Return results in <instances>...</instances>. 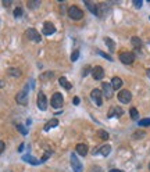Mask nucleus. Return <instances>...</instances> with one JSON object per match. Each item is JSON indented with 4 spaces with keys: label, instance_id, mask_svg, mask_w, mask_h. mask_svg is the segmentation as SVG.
I'll return each instance as SVG.
<instances>
[{
    "label": "nucleus",
    "instance_id": "nucleus-1",
    "mask_svg": "<svg viewBox=\"0 0 150 172\" xmlns=\"http://www.w3.org/2000/svg\"><path fill=\"white\" fill-rule=\"evenodd\" d=\"M28 89H29V88H28V85H25L24 89L17 93L15 100H17L18 104H21V106H27V104H28Z\"/></svg>",
    "mask_w": 150,
    "mask_h": 172
},
{
    "label": "nucleus",
    "instance_id": "nucleus-2",
    "mask_svg": "<svg viewBox=\"0 0 150 172\" xmlns=\"http://www.w3.org/2000/svg\"><path fill=\"white\" fill-rule=\"evenodd\" d=\"M68 15H69V18H72V20H81L84 17V11L79 7L72 6L68 9Z\"/></svg>",
    "mask_w": 150,
    "mask_h": 172
},
{
    "label": "nucleus",
    "instance_id": "nucleus-3",
    "mask_svg": "<svg viewBox=\"0 0 150 172\" xmlns=\"http://www.w3.org/2000/svg\"><path fill=\"white\" fill-rule=\"evenodd\" d=\"M120 61L124 64H132L135 61V54L131 51H122L120 54Z\"/></svg>",
    "mask_w": 150,
    "mask_h": 172
},
{
    "label": "nucleus",
    "instance_id": "nucleus-4",
    "mask_svg": "<svg viewBox=\"0 0 150 172\" xmlns=\"http://www.w3.org/2000/svg\"><path fill=\"white\" fill-rule=\"evenodd\" d=\"M63 101H64V99H63V96H61V93H54L50 103H51V107H53V108H60V107L63 106Z\"/></svg>",
    "mask_w": 150,
    "mask_h": 172
},
{
    "label": "nucleus",
    "instance_id": "nucleus-5",
    "mask_svg": "<svg viewBox=\"0 0 150 172\" xmlns=\"http://www.w3.org/2000/svg\"><path fill=\"white\" fill-rule=\"evenodd\" d=\"M27 36H28V39L33 40V42H40V40H42L40 33L38 32L35 28H29V29H27Z\"/></svg>",
    "mask_w": 150,
    "mask_h": 172
},
{
    "label": "nucleus",
    "instance_id": "nucleus-6",
    "mask_svg": "<svg viewBox=\"0 0 150 172\" xmlns=\"http://www.w3.org/2000/svg\"><path fill=\"white\" fill-rule=\"evenodd\" d=\"M71 167L74 169V172H82V169H84L81 161L78 160V157L75 154H71Z\"/></svg>",
    "mask_w": 150,
    "mask_h": 172
},
{
    "label": "nucleus",
    "instance_id": "nucleus-7",
    "mask_svg": "<svg viewBox=\"0 0 150 172\" xmlns=\"http://www.w3.org/2000/svg\"><path fill=\"white\" fill-rule=\"evenodd\" d=\"M118 100H120L121 103H124V104H128V103L132 100V94H131L129 90H120V93H118Z\"/></svg>",
    "mask_w": 150,
    "mask_h": 172
},
{
    "label": "nucleus",
    "instance_id": "nucleus-8",
    "mask_svg": "<svg viewBox=\"0 0 150 172\" xmlns=\"http://www.w3.org/2000/svg\"><path fill=\"white\" fill-rule=\"evenodd\" d=\"M90 97L93 99V101L96 103L97 106H102L103 104V94H102V92L99 90V89H93L92 90V93H90Z\"/></svg>",
    "mask_w": 150,
    "mask_h": 172
},
{
    "label": "nucleus",
    "instance_id": "nucleus-9",
    "mask_svg": "<svg viewBox=\"0 0 150 172\" xmlns=\"http://www.w3.org/2000/svg\"><path fill=\"white\" fill-rule=\"evenodd\" d=\"M38 107H39V110H42V111H45V110L47 108V99H46L45 93H42V92L38 94Z\"/></svg>",
    "mask_w": 150,
    "mask_h": 172
},
{
    "label": "nucleus",
    "instance_id": "nucleus-10",
    "mask_svg": "<svg viewBox=\"0 0 150 172\" xmlns=\"http://www.w3.org/2000/svg\"><path fill=\"white\" fill-rule=\"evenodd\" d=\"M54 32H56V28H54V25L51 24V22L46 21L45 24H43V33H45L46 36H50V35H53Z\"/></svg>",
    "mask_w": 150,
    "mask_h": 172
},
{
    "label": "nucleus",
    "instance_id": "nucleus-11",
    "mask_svg": "<svg viewBox=\"0 0 150 172\" xmlns=\"http://www.w3.org/2000/svg\"><path fill=\"white\" fill-rule=\"evenodd\" d=\"M92 76H93V79H96V81L103 79V76H104V71H103L102 67H95V68L92 70Z\"/></svg>",
    "mask_w": 150,
    "mask_h": 172
},
{
    "label": "nucleus",
    "instance_id": "nucleus-12",
    "mask_svg": "<svg viewBox=\"0 0 150 172\" xmlns=\"http://www.w3.org/2000/svg\"><path fill=\"white\" fill-rule=\"evenodd\" d=\"M102 89H103V93H104V96L107 97V99H110V97L113 96V92H114V89H113L111 83H107V82H103Z\"/></svg>",
    "mask_w": 150,
    "mask_h": 172
},
{
    "label": "nucleus",
    "instance_id": "nucleus-13",
    "mask_svg": "<svg viewBox=\"0 0 150 172\" xmlns=\"http://www.w3.org/2000/svg\"><path fill=\"white\" fill-rule=\"evenodd\" d=\"M85 4H86V7L89 9V11L92 13V14L99 17V7H97L96 3H93V2H85Z\"/></svg>",
    "mask_w": 150,
    "mask_h": 172
},
{
    "label": "nucleus",
    "instance_id": "nucleus-14",
    "mask_svg": "<svg viewBox=\"0 0 150 172\" xmlns=\"http://www.w3.org/2000/svg\"><path fill=\"white\" fill-rule=\"evenodd\" d=\"M124 114V110L120 108V107H113V108L110 110V112H108L107 117L111 118V117H121V115Z\"/></svg>",
    "mask_w": 150,
    "mask_h": 172
},
{
    "label": "nucleus",
    "instance_id": "nucleus-15",
    "mask_svg": "<svg viewBox=\"0 0 150 172\" xmlns=\"http://www.w3.org/2000/svg\"><path fill=\"white\" fill-rule=\"evenodd\" d=\"M110 151H111V147L108 145H104V146H102L100 148H97V150H95V154H102V156H104V157H107L108 154H110Z\"/></svg>",
    "mask_w": 150,
    "mask_h": 172
},
{
    "label": "nucleus",
    "instance_id": "nucleus-16",
    "mask_svg": "<svg viewBox=\"0 0 150 172\" xmlns=\"http://www.w3.org/2000/svg\"><path fill=\"white\" fill-rule=\"evenodd\" d=\"M111 86H113L114 90H118V89L122 86V79L118 78V76H114V78L111 79Z\"/></svg>",
    "mask_w": 150,
    "mask_h": 172
},
{
    "label": "nucleus",
    "instance_id": "nucleus-17",
    "mask_svg": "<svg viewBox=\"0 0 150 172\" xmlns=\"http://www.w3.org/2000/svg\"><path fill=\"white\" fill-rule=\"evenodd\" d=\"M77 153L79 154V156H86L88 154V146L84 145V143H79V145H77Z\"/></svg>",
    "mask_w": 150,
    "mask_h": 172
},
{
    "label": "nucleus",
    "instance_id": "nucleus-18",
    "mask_svg": "<svg viewBox=\"0 0 150 172\" xmlns=\"http://www.w3.org/2000/svg\"><path fill=\"white\" fill-rule=\"evenodd\" d=\"M22 160L29 163V164H32V165H39L40 164L39 160H36V158H33L32 156H28V154H24V156H22Z\"/></svg>",
    "mask_w": 150,
    "mask_h": 172
},
{
    "label": "nucleus",
    "instance_id": "nucleus-19",
    "mask_svg": "<svg viewBox=\"0 0 150 172\" xmlns=\"http://www.w3.org/2000/svg\"><path fill=\"white\" fill-rule=\"evenodd\" d=\"M131 43H132V45H133V47L136 49V51H139V50H141V46H142V40L139 39V38L133 36L132 39H131Z\"/></svg>",
    "mask_w": 150,
    "mask_h": 172
},
{
    "label": "nucleus",
    "instance_id": "nucleus-20",
    "mask_svg": "<svg viewBox=\"0 0 150 172\" xmlns=\"http://www.w3.org/2000/svg\"><path fill=\"white\" fill-rule=\"evenodd\" d=\"M57 125H58V121H57V119H50V121H49L47 124L45 125V128H43V129L47 132L49 129H51V128H54V126H57Z\"/></svg>",
    "mask_w": 150,
    "mask_h": 172
},
{
    "label": "nucleus",
    "instance_id": "nucleus-21",
    "mask_svg": "<svg viewBox=\"0 0 150 172\" xmlns=\"http://www.w3.org/2000/svg\"><path fill=\"white\" fill-rule=\"evenodd\" d=\"M7 74L11 76H14V78H18V76H21V71L17 70V68H9L7 70Z\"/></svg>",
    "mask_w": 150,
    "mask_h": 172
},
{
    "label": "nucleus",
    "instance_id": "nucleus-22",
    "mask_svg": "<svg viewBox=\"0 0 150 172\" xmlns=\"http://www.w3.org/2000/svg\"><path fill=\"white\" fill-rule=\"evenodd\" d=\"M58 82H60V85H61V86H63L64 89H67V90H69V89L72 88V85L69 83V82L67 81L66 78H60V79H58Z\"/></svg>",
    "mask_w": 150,
    "mask_h": 172
},
{
    "label": "nucleus",
    "instance_id": "nucleus-23",
    "mask_svg": "<svg viewBox=\"0 0 150 172\" xmlns=\"http://www.w3.org/2000/svg\"><path fill=\"white\" fill-rule=\"evenodd\" d=\"M104 42H106V45L108 46V49H110V51H114L115 45H114V42H113V39H110V38H104Z\"/></svg>",
    "mask_w": 150,
    "mask_h": 172
},
{
    "label": "nucleus",
    "instance_id": "nucleus-24",
    "mask_svg": "<svg viewBox=\"0 0 150 172\" xmlns=\"http://www.w3.org/2000/svg\"><path fill=\"white\" fill-rule=\"evenodd\" d=\"M129 115H131V118H132V119H138V118H139L138 110H136L135 107H132V108L129 110Z\"/></svg>",
    "mask_w": 150,
    "mask_h": 172
},
{
    "label": "nucleus",
    "instance_id": "nucleus-25",
    "mask_svg": "<svg viewBox=\"0 0 150 172\" xmlns=\"http://www.w3.org/2000/svg\"><path fill=\"white\" fill-rule=\"evenodd\" d=\"M27 6L29 7L31 10H35L40 6V2H27Z\"/></svg>",
    "mask_w": 150,
    "mask_h": 172
},
{
    "label": "nucleus",
    "instance_id": "nucleus-26",
    "mask_svg": "<svg viewBox=\"0 0 150 172\" xmlns=\"http://www.w3.org/2000/svg\"><path fill=\"white\" fill-rule=\"evenodd\" d=\"M138 124H139V126H150V118H144V119L139 121Z\"/></svg>",
    "mask_w": 150,
    "mask_h": 172
},
{
    "label": "nucleus",
    "instance_id": "nucleus-27",
    "mask_svg": "<svg viewBox=\"0 0 150 172\" xmlns=\"http://www.w3.org/2000/svg\"><path fill=\"white\" fill-rule=\"evenodd\" d=\"M99 137L102 140H107L108 139V133L106 130H99Z\"/></svg>",
    "mask_w": 150,
    "mask_h": 172
},
{
    "label": "nucleus",
    "instance_id": "nucleus-28",
    "mask_svg": "<svg viewBox=\"0 0 150 172\" xmlns=\"http://www.w3.org/2000/svg\"><path fill=\"white\" fill-rule=\"evenodd\" d=\"M97 54H100L102 57H104L106 60H108V61H113V57H111V56H108V54H106L104 51H102V50H97Z\"/></svg>",
    "mask_w": 150,
    "mask_h": 172
},
{
    "label": "nucleus",
    "instance_id": "nucleus-29",
    "mask_svg": "<svg viewBox=\"0 0 150 172\" xmlns=\"http://www.w3.org/2000/svg\"><path fill=\"white\" fill-rule=\"evenodd\" d=\"M17 129L20 130V132H21V133H22V135H24V136H25V135H27V133H28V129H27V128H25V126H22V125H20V124L17 125Z\"/></svg>",
    "mask_w": 150,
    "mask_h": 172
},
{
    "label": "nucleus",
    "instance_id": "nucleus-30",
    "mask_svg": "<svg viewBox=\"0 0 150 172\" xmlns=\"http://www.w3.org/2000/svg\"><path fill=\"white\" fill-rule=\"evenodd\" d=\"M21 15H22V9L21 7H17V9L14 10V17L18 18V17H21Z\"/></svg>",
    "mask_w": 150,
    "mask_h": 172
},
{
    "label": "nucleus",
    "instance_id": "nucleus-31",
    "mask_svg": "<svg viewBox=\"0 0 150 172\" xmlns=\"http://www.w3.org/2000/svg\"><path fill=\"white\" fill-rule=\"evenodd\" d=\"M78 58H79V51L75 50L74 53H72V56H71V61H77Z\"/></svg>",
    "mask_w": 150,
    "mask_h": 172
},
{
    "label": "nucleus",
    "instance_id": "nucleus-32",
    "mask_svg": "<svg viewBox=\"0 0 150 172\" xmlns=\"http://www.w3.org/2000/svg\"><path fill=\"white\" fill-rule=\"evenodd\" d=\"M89 72H90V67H89V65H86V67L84 68V70H82V76H86Z\"/></svg>",
    "mask_w": 150,
    "mask_h": 172
},
{
    "label": "nucleus",
    "instance_id": "nucleus-33",
    "mask_svg": "<svg viewBox=\"0 0 150 172\" xmlns=\"http://www.w3.org/2000/svg\"><path fill=\"white\" fill-rule=\"evenodd\" d=\"M144 135H146V133H144V132H139V133H133V136H132V137H133V139H139V137H143V136Z\"/></svg>",
    "mask_w": 150,
    "mask_h": 172
},
{
    "label": "nucleus",
    "instance_id": "nucleus-34",
    "mask_svg": "<svg viewBox=\"0 0 150 172\" xmlns=\"http://www.w3.org/2000/svg\"><path fill=\"white\" fill-rule=\"evenodd\" d=\"M133 6H135L136 9H141V7L143 6V2H141V0H136V2H133Z\"/></svg>",
    "mask_w": 150,
    "mask_h": 172
},
{
    "label": "nucleus",
    "instance_id": "nucleus-35",
    "mask_svg": "<svg viewBox=\"0 0 150 172\" xmlns=\"http://www.w3.org/2000/svg\"><path fill=\"white\" fill-rule=\"evenodd\" d=\"M90 172H103V169L100 168V167H97V165H95L92 169H90Z\"/></svg>",
    "mask_w": 150,
    "mask_h": 172
},
{
    "label": "nucleus",
    "instance_id": "nucleus-36",
    "mask_svg": "<svg viewBox=\"0 0 150 172\" xmlns=\"http://www.w3.org/2000/svg\"><path fill=\"white\" fill-rule=\"evenodd\" d=\"M4 148H6V145H4L3 140H0V154L4 151Z\"/></svg>",
    "mask_w": 150,
    "mask_h": 172
},
{
    "label": "nucleus",
    "instance_id": "nucleus-37",
    "mask_svg": "<svg viewBox=\"0 0 150 172\" xmlns=\"http://www.w3.org/2000/svg\"><path fill=\"white\" fill-rule=\"evenodd\" d=\"M50 156H51V151H47V153L45 154V157H43L42 160H40V163H43V161H46V160H47L49 157H50Z\"/></svg>",
    "mask_w": 150,
    "mask_h": 172
},
{
    "label": "nucleus",
    "instance_id": "nucleus-38",
    "mask_svg": "<svg viewBox=\"0 0 150 172\" xmlns=\"http://www.w3.org/2000/svg\"><path fill=\"white\" fill-rule=\"evenodd\" d=\"M51 75H53V72H46V74H43L42 75V79H49Z\"/></svg>",
    "mask_w": 150,
    "mask_h": 172
},
{
    "label": "nucleus",
    "instance_id": "nucleus-39",
    "mask_svg": "<svg viewBox=\"0 0 150 172\" xmlns=\"http://www.w3.org/2000/svg\"><path fill=\"white\" fill-rule=\"evenodd\" d=\"M72 103H74V106H78V104H79V97H74Z\"/></svg>",
    "mask_w": 150,
    "mask_h": 172
},
{
    "label": "nucleus",
    "instance_id": "nucleus-40",
    "mask_svg": "<svg viewBox=\"0 0 150 172\" xmlns=\"http://www.w3.org/2000/svg\"><path fill=\"white\" fill-rule=\"evenodd\" d=\"M10 4H11V2H3V6L4 7H9Z\"/></svg>",
    "mask_w": 150,
    "mask_h": 172
},
{
    "label": "nucleus",
    "instance_id": "nucleus-41",
    "mask_svg": "<svg viewBox=\"0 0 150 172\" xmlns=\"http://www.w3.org/2000/svg\"><path fill=\"white\" fill-rule=\"evenodd\" d=\"M108 172H124V171H120V169H111V171H108Z\"/></svg>",
    "mask_w": 150,
    "mask_h": 172
},
{
    "label": "nucleus",
    "instance_id": "nucleus-42",
    "mask_svg": "<svg viewBox=\"0 0 150 172\" xmlns=\"http://www.w3.org/2000/svg\"><path fill=\"white\" fill-rule=\"evenodd\" d=\"M22 150H24V145H21L20 147H18V151H22Z\"/></svg>",
    "mask_w": 150,
    "mask_h": 172
},
{
    "label": "nucleus",
    "instance_id": "nucleus-43",
    "mask_svg": "<svg viewBox=\"0 0 150 172\" xmlns=\"http://www.w3.org/2000/svg\"><path fill=\"white\" fill-rule=\"evenodd\" d=\"M146 74H147V76L150 78V70H147V71H146Z\"/></svg>",
    "mask_w": 150,
    "mask_h": 172
},
{
    "label": "nucleus",
    "instance_id": "nucleus-44",
    "mask_svg": "<svg viewBox=\"0 0 150 172\" xmlns=\"http://www.w3.org/2000/svg\"><path fill=\"white\" fill-rule=\"evenodd\" d=\"M149 169H150V164H149Z\"/></svg>",
    "mask_w": 150,
    "mask_h": 172
},
{
    "label": "nucleus",
    "instance_id": "nucleus-45",
    "mask_svg": "<svg viewBox=\"0 0 150 172\" xmlns=\"http://www.w3.org/2000/svg\"><path fill=\"white\" fill-rule=\"evenodd\" d=\"M149 43H150V40H149Z\"/></svg>",
    "mask_w": 150,
    "mask_h": 172
}]
</instances>
